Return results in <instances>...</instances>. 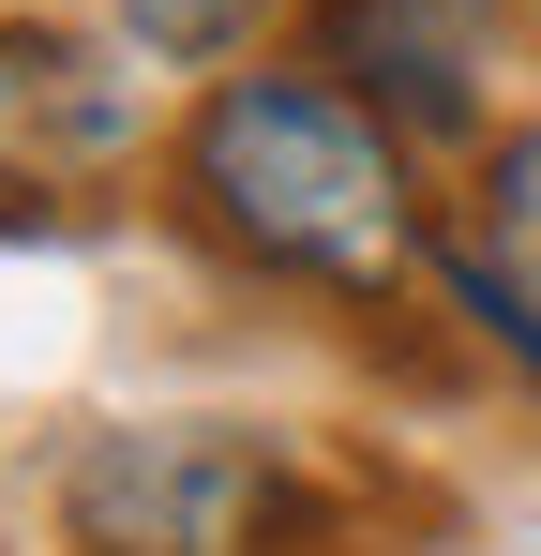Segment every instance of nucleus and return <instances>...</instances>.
<instances>
[{
    "mask_svg": "<svg viewBox=\"0 0 541 556\" xmlns=\"http://www.w3.org/2000/svg\"><path fill=\"white\" fill-rule=\"evenodd\" d=\"M180 195L226 256L331 286V301H391L422 256L391 121H361V91H316V76H226L180 121Z\"/></svg>",
    "mask_w": 541,
    "mask_h": 556,
    "instance_id": "1",
    "label": "nucleus"
},
{
    "mask_svg": "<svg viewBox=\"0 0 541 556\" xmlns=\"http://www.w3.org/2000/svg\"><path fill=\"white\" fill-rule=\"evenodd\" d=\"M76 556H316L301 466L256 421H105L61 452Z\"/></svg>",
    "mask_w": 541,
    "mask_h": 556,
    "instance_id": "2",
    "label": "nucleus"
},
{
    "mask_svg": "<svg viewBox=\"0 0 541 556\" xmlns=\"http://www.w3.org/2000/svg\"><path fill=\"white\" fill-rule=\"evenodd\" d=\"M136 166V76L46 30V15H0V211H46Z\"/></svg>",
    "mask_w": 541,
    "mask_h": 556,
    "instance_id": "3",
    "label": "nucleus"
},
{
    "mask_svg": "<svg viewBox=\"0 0 541 556\" xmlns=\"http://www.w3.org/2000/svg\"><path fill=\"white\" fill-rule=\"evenodd\" d=\"M481 46H496V0H331V61L391 136H481Z\"/></svg>",
    "mask_w": 541,
    "mask_h": 556,
    "instance_id": "4",
    "label": "nucleus"
},
{
    "mask_svg": "<svg viewBox=\"0 0 541 556\" xmlns=\"http://www.w3.org/2000/svg\"><path fill=\"white\" fill-rule=\"evenodd\" d=\"M270 0H121V61H166V76H211L256 46Z\"/></svg>",
    "mask_w": 541,
    "mask_h": 556,
    "instance_id": "5",
    "label": "nucleus"
},
{
    "mask_svg": "<svg viewBox=\"0 0 541 556\" xmlns=\"http://www.w3.org/2000/svg\"><path fill=\"white\" fill-rule=\"evenodd\" d=\"M481 256H496V271L541 301V121L481 151Z\"/></svg>",
    "mask_w": 541,
    "mask_h": 556,
    "instance_id": "6",
    "label": "nucleus"
}]
</instances>
